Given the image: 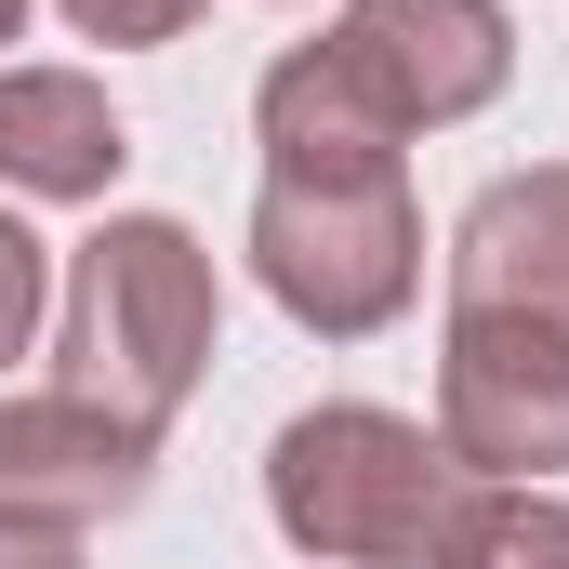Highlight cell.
<instances>
[{
  "label": "cell",
  "mask_w": 569,
  "mask_h": 569,
  "mask_svg": "<svg viewBox=\"0 0 569 569\" xmlns=\"http://www.w3.org/2000/svg\"><path fill=\"white\" fill-rule=\"evenodd\" d=\"M252 279L291 331L318 345H371L411 318L425 291V212H411V159L398 172H266L252 186Z\"/></svg>",
  "instance_id": "3"
},
{
  "label": "cell",
  "mask_w": 569,
  "mask_h": 569,
  "mask_svg": "<svg viewBox=\"0 0 569 569\" xmlns=\"http://www.w3.org/2000/svg\"><path fill=\"white\" fill-rule=\"evenodd\" d=\"M463 490L477 477L437 450V425L371 411V398H318L266 450V517H279L291 557H318V569H437Z\"/></svg>",
  "instance_id": "2"
},
{
  "label": "cell",
  "mask_w": 569,
  "mask_h": 569,
  "mask_svg": "<svg viewBox=\"0 0 569 569\" xmlns=\"http://www.w3.org/2000/svg\"><path fill=\"white\" fill-rule=\"evenodd\" d=\"M318 40L358 67V93L398 133H450L517 80V13L503 0H345Z\"/></svg>",
  "instance_id": "5"
},
{
  "label": "cell",
  "mask_w": 569,
  "mask_h": 569,
  "mask_svg": "<svg viewBox=\"0 0 569 569\" xmlns=\"http://www.w3.org/2000/svg\"><path fill=\"white\" fill-rule=\"evenodd\" d=\"M80 40H107V53H159V40H186L212 0H53Z\"/></svg>",
  "instance_id": "11"
},
{
  "label": "cell",
  "mask_w": 569,
  "mask_h": 569,
  "mask_svg": "<svg viewBox=\"0 0 569 569\" xmlns=\"http://www.w3.org/2000/svg\"><path fill=\"white\" fill-rule=\"evenodd\" d=\"M437 450L477 490H557L569 477V345L530 318L450 305L437 331Z\"/></svg>",
  "instance_id": "4"
},
{
  "label": "cell",
  "mask_w": 569,
  "mask_h": 569,
  "mask_svg": "<svg viewBox=\"0 0 569 569\" xmlns=\"http://www.w3.org/2000/svg\"><path fill=\"white\" fill-rule=\"evenodd\" d=\"M159 490V437L40 385V398H0V517H40V530H107Z\"/></svg>",
  "instance_id": "6"
},
{
  "label": "cell",
  "mask_w": 569,
  "mask_h": 569,
  "mask_svg": "<svg viewBox=\"0 0 569 569\" xmlns=\"http://www.w3.org/2000/svg\"><path fill=\"white\" fill-rule=\"evenodd\" d=\"M0 569H80V530H40V517H0Z\"/></svg>",
  "instance_id": "13"
},
{
  "label": "cell",
  "mask_w": 569,
  "mask_h": 569,
  "mask_svg": "<svg viewBox=\"0 0 569 569\" xmlns=\"http://www.w3.org/2000/svg\"><path fill=\"white\" fill-rule=\"evenodd\" d=\"M13 27H27V0H0V40H13Z\"/></svg>",
  "instance_id": "14"
},
{
  "label": "cell",
  "mask_w": 569,
  "mask_h": 569,
  "mask_svg": "<svg viewBox=\"0 0 569 569\" xmlns=\"http://www.w3.org/2000/svg\"><path fill=\"white\" fill-rule=\"evenodd\" d=\"M40 305H53V252L0 212V371L27 358V331H40Z\"/></svg>",
  "instance_id": "12"
},
{
  "label": "cell",
  "mask_w": 569,
  "mask_h": 569,
  "mask_svg": "<svg viewBox=\"0 0 569 569\" xmlns=\"http://www.w3.org/2000/svg\"><path fill=\"white\" fill-rule=\"evenodd\" d=\"M120 107H107V80H80V67H0V186L13 199H107L120 186Z\"/></svg>",
  "instance_id": "8"
},
{
  "label": "cell",
  "mask_w": 569,
  "mask_h": 569,
  "mask_svg": "<svg viewBox=\"0 0 569 569\" xmlns=\"http://www.w3.org/2000/svg\"><path fill=\"white\" fill-rule=\"evenodd\" d=\"M252 133H266V172H398V159H411V133L358 93V67H345L331 40H291L279 67H266Z\"/></svg>",
  "instance_id": "9"
},
{
  "label": "cell",
  "mask_w": 569,
  "mask_h": 569,
  "mask_svg": "<svg viewBox=\"0 0 569 569\" xmlns=\"http://www.w3.org/2000/svg\"><path fill=\"white\" fill-rule=\"evenodd\" d=\"M450 305H490V318H530L569 345V159H530L503 186L463 199L450 226Z\"/></svg>",
  "instance_id": "7"
},
{
  "label": "cell",
  "mask_w": 569,
  "mask_h": 569,
  "mask_svg": "<svg viewBox=\"0 0 569 569\" xmlns=\"http://www.w3.org/2000/svg\"><path fill=\"white\" fill-rule=\"evenodd\" d=\"M437 569H569V503L557 490H463Z\"/></svg>",
  "instance_id": "10"
},
{
  "label": "cell",
  "mask_w": 569,
  "mask_h": 569,
  "mask_svg": "<svg viewBox=\"0 0 569 569\" xmlns=\"http://www.w3.org/2000/svg\"><path fill=\"white\" fill-rule=\"evenodd\" d=\"M212 331H226V279H212V252H199L172 212H107V226L67 252V331H53L67 398L172 437V411H186L199 371H212Z\"/></svg>",
  "instance_id": "1"
}]
</instances>
